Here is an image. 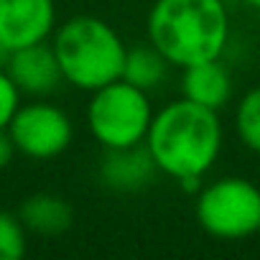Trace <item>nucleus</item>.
<instances>
[{"label": "nucleus", "instance_id": "f257e3e1", "mask_svg": "<svg viewBox=\"0 0 260 260\" xmlns=\"http://www.w3.org/2000/svg\"><path fill=\"white\" fill-rule=\"evenodd\" d=\"M146 146L161 174L184 189H199L202 176L217 164L222 151V122L217 110L191 100H176L153 112Z\"/></svg>", "mask_w": 260, "mask_h": 260}, {"label": "nucleus", "instance_id": "f03ea898", "mask_svg": "<svg viewBox=\"0 0 260 260\" xmlns=\"http://www.w3.org/2000/svg\"><path fill=\"white\" fill-rule=\"evenodd\" d=\"M230 39L222 0H156L148 13V41L171 67L219 59Z\"/></svg>", "mask_w": 260, "mask_h": 260}, {"label": "nucleus", "instance_id": "7ed1b4c3", "mask_svg": "<svg viewBox=\"0 0 260 260\" xmlns=\"http://www.w3.org/2000/svg\"><path fill=\"white\" fill-rule=\"evenodd\" d=\"M54 54L64 82L94 92L122 77L127 46L117 31L97 16H74L54 28Z\"/></svg>", "mask_w": 260, "mask_h": 260}, {"label": "nucleus", "instance_id": "20e7f679", "mask_svg": "<svg viewBox=\"0 0 260 260\" xmlns=\"http://www.w3.org/2000/svg\"><path fill=\"white\" fill-rule=\"evenodd\" d=\"M153 120L148 92L125 79H115L92 92L87 105V127L102 148H125L146 143Z\"/></svg>", "mask_w": 260, "mask_h": 260}, {"label": "nucleus", "instance_id": "39448f33", "mask_svg": "<svg viewBox=\"0 0 260 260\" xmlns=\"http://www.w3.org/2000/svg\"><path fill=\"white\" fill-rule=\"evenodd\" d=\"M194 214L217 240H245L260 227V189L242 176H224L199 189Z\"/></svg>", "mask_w": 260, "mask_h": 260}, {"label": "nucleus", "instance_id": "423d86ee", "mask_svg": "<svg viewBox=\"0 0 260 260\" xmlns=\"http://www.w3.org/2000/svg\"><path fill=\"white\" fill-rule=\"evenodd\" d=\"M6 130L16 143V151L34 161H51L61 156L74 138L69 115L44 100L18 105Z\"/></svg>", "mask_w": 260, "mask_h": 260}, {"label": "nucleus", "instance_id": "0eeeda50", "mask_svg": "<svg viewBox=\"0 0 260 260\" xmlns=\"http://www.w3.org/2000/svg\"><path fill=\"white\" fill-rule=\"evenodd\" d=\"M54 26V0H0V41L8 51L46 41Z\"/></svg>", "mask_w": 260, "mask_h": 260}, {"label": "nucleus", "instance_id": "6e6552de", "mask_svg": "<svg viewBox=\"0 0 260 260\" xmlns=\"http://www.w3.org/2000/svg\"><path fill=\"white\" fill-rule=\"evenodd\" d=\"M3 69L13 79L18 92L31 94V97H46V94L56 92V87L64 82L54 46L46 41L13 49L8 54V61Z\"/></svg>", "mask_w": 260, "mask_h": 260}, {"label": "nucleus", "instance_id": "1a4fd4ad", "mask_svg": "<svg viewBox=\"0 0 260 260\" xmlns=\"http://www.w3.org/2000/svg\"><path fill=\"white\" fill-rule=\"evenodd\" d=\"M156 174L161 171L146 143L105 148V158L100 161V179L115 191H141L156 179Z\"/></svg>", "mask_w": 260, "mask_h": 260}, {"label": "nucleus", "instance_id": "9d476101", "mask_svg": "<svg viewBox=\"0 0 260 260\" xmlns=\"http://www.w3.org/2000/svg\"><path fill=\"white\" fill-rule=\"evenodd\" d=\"M232 74L222 64V59H207L184 67L181 77V94L202 107L219 110L232 97Z\"/></svg>", "mask_w": 260, "mask_h": 260}, {"label": "nucleus", "instance_id": "9b49d317", "mask_svg": "<svg viewBox=\"0 0 260 260\" xmlns=\"http://www.w3.org/2000/svg\"><path fill=\"white\" fill-rule=\"evenodd\" d=\"M18 219L23 222V227L34 235H44V237H54L61 235L72 227L74 222V212L72 204L59 197V194H31L23 199V204L18 207Z\"/></svg>", "mask_w": 260, "mask_h": 260}, {"label": "nucleus", "instance_id": "f8f14e48", "mask_svg": "<svg viewBox=\"0 0 260 260\" xmlns=\"http://www.w3.org/2000/svg\"><path fill=\"white\" fill-rule=\"evenodd\" d=\"M169 67H171L169 59L148 41L146 46L127 49L125 64H122V77L120 79L130 82L133 87H138L143 92H151V89H156L158 84L166 82Z\"/></svg>", "mask_w": 260, "mask_h": 260}, {"label": "nucleus", "instance_id": "ddd939ff", "mask_svg": "<svg viewBox=\"0 0 260 260\" xmlns=\"http://www.w3.org/2000/svg\"><path fill=\"white\" fill-rule=\"evenodd\" d=\"M235 130L240 143L260 156V87L247 89L235 110Z\"/></svg>", "mask_w": 260, "mask_h": 260}, {"label": "nucleus", "instance_id": "4468645a", "mask_svg": "<svg viewBox=\"0 0 260 260\" xmlns=\"http://www.w3.org/2000/svg\"><path fill=\"white\" fill-rule=\"evenodd\" d=\"M28 247V230L16 212L0 209V260H21Z\"/></svg>", "mask_w": 260, "mask_h": 260}, {"label": "nucleus", "instance_id": "2eb2a0df", "mask_svg": "<svg viewBox=\"0 0 260 260\" xmlns=\"http://www.w3.org/2000/svg\"><path fill=\"white\" fill-rule=\"evenodd\" d=\"M18 105H21V92L13 84V79L6 74V69L0 67V127H8Z\"/></svg>", "mask_w": 260, "mask_h": 260}, {"label": "nucleus", "instance_id": "dca6fc26", "mask_svg": "<svg viewBox=\"0 0 260 260\" xmlns=\"http://www.w3.org/2000/svg\"><path fill=\"white\" fill-rule=\"evenodd\" d=\"M16 143H13V138L8 136V130L6 127H0V169H6L13 158H16Z\"/></svg>", "mask_w": 260, "mask_h": 260}, {"label": "nucleus", "instance_id": "f3484780", "mask_svg": "<svg viewBox=\"0 0 260 260\" xmlns=\"http://www.w3.org/2000/svg\"><path fill=\"white\" fill-rule=\"evenodd\" d=\"M8 54H11V51H8V46H6L3 41H0V67H6V61H8Z\"/></svg>", "mask_w": 260, "mask_h": 260}, {"label": "nucleus", "instance_id": "a211bd4d", "mask_svg": "<svg viewBox=\"0 0 260 260\" xmlns=\"http://www.w3.org/2000/svg\"><path fill=\"white\" fill-rule=\"evenodd\" d=\"M242 3H247V6H252V8H260V0H242Z\"/></svg>", "mask_w": 260, "mask_h": 260}, {"label": "nucleus", "instance_id": "6ab92c4d", "mask_svg": "<svg viewBox=\"0 0 260 260\" xmlns=\"http://www.w3.org/2000/svg\"><path fill=\"white\" fill-rule=\"evenodd\" d=\"M257 235H260V227H257Z\"/></svg>", "mask_w": 260, "mask_h": 260}]
</instances>
